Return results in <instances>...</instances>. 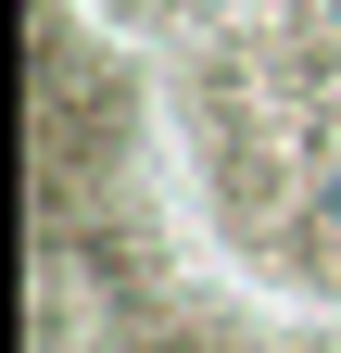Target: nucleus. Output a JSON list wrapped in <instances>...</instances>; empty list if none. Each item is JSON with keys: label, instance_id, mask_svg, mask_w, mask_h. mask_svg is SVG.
I'll list each match as a JSON object with an SVG mask.
<instances>
[{"label": "nucleus", "instance_id": "f257e3e1", "mask_svg": "<svg viewBox=\"0 0 341 353\" xmlns=\"http://www.w3.org/2000/svg\"><path fill=\"white\" fill-rule=\"evenodd\" d=\"M329 214H341V176H329Z\"/></svg>", "mask_w": 341, "mask_h": 353}]
</instances>
